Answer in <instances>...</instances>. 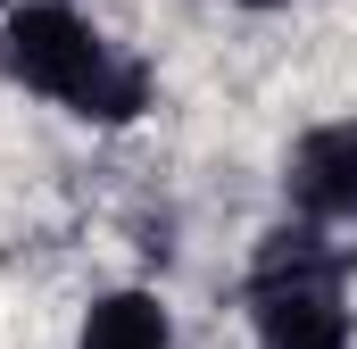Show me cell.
Returning a JSON list of instances; mask_svg holds the SVG:
<instances>
[{
    "instance_id": "obj_1",
    "label": "cell",
    "mask_w": 357,
    "mask_h": 349,
    "mask_svg": "<svg viewBox=\"0 0 357 349\" xmlns=\"http://www.w3.org/2000/svg\"><path fill=\"white\" fill-rule=\"evenodd\" d=\"M0 75L42 91V100H59L84 125H133L150 108V67L125 59L67 0H17V8H0Z\"/></svg>"
},
{
    "instance_id": "obj_2",
    "label": "cell",
    "mask_w": 357,
    "mask_h": 349,
    "mask_svg": "<svg viewBox=\"0 0 357 349\" xmlns=\"http://www.w3.org/2000/svg\"><path fill=\"white\" fill-rule=\"evenodd\" d=\"M241 291H250L258 349H349L357 341L349 274H274V283H241Z\"/></svg>"
},
{
    "instance_id": "obj_3",
    "label": "cell",
    "mask_w": 357,
    "mask_h": 349,
    "mask_svg": "<svg viewBox=\"0 0 357 349\" xmlns=\"http://www.w3.org/2000/svg\"><path fill=\"white\" fill-rule=\"evenodd\" d=\"M282 200L316 225H357V117H333L291 142L282 158Z\"/></svg>"
},
{
    "instance_id": "obj_4",
    "label": "cell",
    "mask_w": 357,
    "mask_h": 349,
    "mask_svg": "<svg viewBox=\"0 0 357 349\" xmlns=\"http://www.w3.org/2000/svg\"><path fill=\"white\" fill-rule=\"evenodd\" d=\"M75 349H175V325L150 291H108L84 316V341Z\"/></svg>"
},
{
    "instance_id": "obj_5",
    "label": "cell",
    "mask_w": 357,
    "mask_h": 349,
    "mask_svg": "<svg viewBox=\"0 0 357 349\" xmlns=\"http://www.w3.org/2000/svg\"><path fill=\"white\" fill-rule=\"evenodd\" d=\"M233 8H291V0H233Z\"/></svg>"
}]
</instances>
